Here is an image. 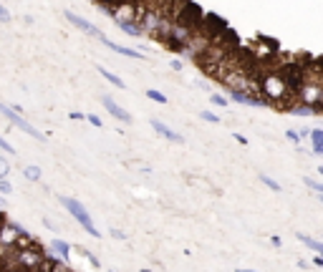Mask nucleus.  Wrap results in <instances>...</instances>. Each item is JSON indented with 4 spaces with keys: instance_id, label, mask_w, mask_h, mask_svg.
<instances>
[{
    "instance_id": "nucleus-1",
    "label": "nucleus",
    "mask_w": 323,
    "mask_h": 272,
    "mask_svg": "<svg viewBox=\"0 0 323 272\" xmlns=\"http://www.w3.org/2000/svg\"><path fill=\"white\" fill-rule=\"evenodd\" d=\"M258 81H260V96H263V101H265V103L278 106V111H283V108L288 106V91L283 89L280 79H278V76H275L273 71L263 73Z\"/></svg>"
},
{
    "instance_id": "nucleus-2",
    "label": "nucleus",
    "mask_w": 323,
    "mask_h": 272,
    "mask_svg": "<svg viewBox=\"0 0 323 272\" xmlns=\"http://www.w3.org/2000/svg\"><path fill=\"white\" fill-rule=\"evenodd\" d=\"M61 207H66L68 209V214L81 224V229H86L91 237H101V232L96 229V224H94V219H91V214L86 212V207L81 204L78 199H73V197H61Z\"/></svg>"
},
{
    "instance_id": "nucleus-3",
    "label": "nucleus",
    "mask_w": 323,
    "mask_h": 272,
    "mask_svg": "<svg viewBox=\"0 0 323 272\" xmlns=\"http://www.w3.org/2000/svg\"><path fill=\"white\" fill-rule=\"evenodd\" d=\"M296 98H298V103H306V106H311L316 116H321V113H323V96H321V79H306V84H303V86L298 89V93H296Z\"/></svg>"
},
{
    "instance_id": "nucleus-4",
    "label": "nucleus",
    "mask_w": 323,
    "mask_h": 272,
    "mask_svg": "<svg viewBox=\"0 0 323 272\" xmlns=\"http://www.w3.org/2000/svg\"><path fill=\"white\" fill-rule=\"evenodd\" d=\"M202 15H205V13H202V8L187 0V3L177 10L174 23H177V25H182V28H187L189 33H194V30L199 28V23H202Z\"/></svg>"
},
{
    "instance_id": "nucleus-5",
    "label": "nucleus",
    "mask_w": 323,
    "mask_h": 272,
    "mask_svg": "<svg viewBox=\"0 0 323 272\" xmlns=\"http://www.w3.org/2000/svg\"><path fill=\"white\" fill-rule=\"evenodd\" d=\"M0 113H3V116H5V119H8V121H10L13 126H18V129H20L23 134H28V136H33V139H38V141H43V139H46V136H43V134H40L38 129H33V126H30V124H28V121L23 119V116H20V113H15V111H13L10 106H5L3 101H0Z\"/></svg>"
},
{
    "instance_id": "nucleus-6",
    "label": "nucleus",
    "mask_w": 323,
    "mask_h": 272,
    "mask_svg": "<svg viewBox=\"0 0 323 272\" xmlns=\"http://www.w3.org/2000/svg\"><path fill=\"white\" fill-rule=\"evenodd\" d=\"M199 30H202V33H207L210 38H220V35L227 30V20H222V18L215 15V13H207V15H202Z\"/></svg>"
},
{
    "instance_id": "nucleus-7",
    "label": "nucleus",
    "mask_w": 323,
    "mask_h": 272,
    "mask_svg": "<svg viewBox=\"0 0 323 272\" xmlns=\"http://www.w3.org/2000/svg\"><path fill=\"white\" fill-rule=\"evenodd\" d=\"M101 106H104V108L114 116V119H119L121 124H132V113H129L127 108H121V106H119L111 96H101Z\"/></svg>"
},
{
    "instance_id": "nucleus-8",
    "label": "nucleus",
    "mask_w": 323,
    "mask_h": 272,
    "mask_svg": "<svg viewBox=\"0 0 323 272\" xmlns=\"http://www.w3.org/2000/svg\"><path fill=\"white\" fill-rule=\"evenodd\" d=\"M66 20L71 23V25H76L78 30H84V33H89V35H94V38H101L104 33L91 23V20H86V18H81V15H76V13H71V10H66Z\"/></svg>"
},
{
    "instance_id": "nucleus-9",
    "label": "nucleus",
    "mask_w": 323,
    "mask_h": 272,
    "mask_svg": "<svg viewBox=\"0 0 323 272\" xmlns=\"http://www.w3.org/2000/svg\"><path fill=\"white\" fill-rule=\"evenodd\" d=\"M99 41L106 46V48H111L114 53H119V56H127V58H144V53H139V51H134V48H127V46H119V43H114V41H109L106 35H101Z\"/></svg>"
},
{
    "instance_id": "nucleus-10",
    "label": "nucleus",
    "mask_w": 323,
    "mask_h": 272,
    "mask_svg": "<svg viewBox=\"0 0 323 272\" xmlns=\"http://www.w3.org/2000/svg\"><path fill=\"white\" fill-rule=\"evenodd\" d=\"M152 129L159 134V136H164L167 141H174V144H182L184 139H182V134H177V131H172L167 124H162L159 119H152Z\"/></svg>"
},
{
    "instance_id": "nucleus-11",
    "label": "nucleus",
    "mask_w": 323,
    "mask_h": 272,
    "mask_svg": "<svg viewBox=\"0 0 323 272\" xmlns=\"http://www.w3.org/2000/svg\"><path fill=\"white\" fill-rule=\"evenodd\" d=\"M230 98L237 101V103H248V106H265L263 98H255V96H250L245 91H230Z\"/></svg>"
},
{
    "instance_id": "nucleus-12",
    "label": "nucleus",
    "mask_w": 323,
    "mask_h": 272,
    "mask_svg": "<svg viewBox=\"0 0 323 272\" xmlns=\"http://www.w3.org/2000/svg\"><path fill=\"white\" fill-rule=\"evenodd\" d=\"M283 111H286V113H291V116H303V119H306V116H316L313 113V108L311 106H306V103H288L286 108H283Z\"/></svg>"
},
{
    "instance_id": "nucleus-13",
    "label": "nucleus",
    "mask_w": 323,
    "mask_h": 272,
    "mask_svg": "<svg viewBox=\"0 0 323 272\" xmlns=\"http://www.w3.org/2000/svg\"><path fill=\"white\" fill-rule=\"evenodd\" d=\"M51 250H53L63 262H68V257H71V245H68L66 240H53V242H51Z\"/></svg>"
},
{
    "instance_id": "nucleus-14",
    "label": "nucleus",
    "mask_w": 323,
    "mask_h": 272,
    "mask_svg": "<svg viewBox=\"0 0 323 272\" xmlns=\"http://www.w3.org/2000/svg\"><path fill=\"white\" fill-rule=\"evenodd\" d=\"M311 141H313V146H311V154H316V157H321L323 154V131L321 129H311Z\"/></svg>"
},
{
    "instance_id": "nucleus-15",
    "label": "nucleus",
    "mask_w": 323,
    "mask_h": 272,
    "mask_svg": "<svg viewBox=\"0 0 323 272\" xmlns=\"http://www.w3.org/2000/svg\"><path fill=\"white\" fill-rule=\"evenodd\" d=\"M296 237H298V240H301V242H303V245H306L308 250H313L316 255H321V252H323V245H321L318 240H313V237H308V235H303V232H298V235H296Z\"/></svg>"
},
{
    "instance_id": "nucleus-16",
    "label": "nucleus",
    "mask_w": 323,
    "mask_h": 272,
    "mask_svg": "<svg viewBox=\"0 0 323 272\" xmlns=\"http://www.w3.org/2000/svg\"><path fill=\"white\" fill-rule=\"evenodd\" d=\"M96 71H99V73L104 76V79H106V81H109L111 86H116V89H124V81H121L116 73H111L109 68H101V66H96Z\"/></svg>"
},
{
    "instance_id": "nucleus-17",
    "label": "nucleus",
    "mask_w": 323,
    "mask_h": 272,
    "mask_svg": "<svg viewBox=\"0 0 323 272\" xmlns=\"http://www.w3.org/2000/svg\"><path fill=\"white\" fill-rule=\"evenodd\" d=\"M119 30H124L129 38H142L144 33L137 28V23H119Z\"/></svg>"
},
{
    "instance_id": "nucleus-18",
    "label": "nucleus",
    "mask_w": 323,
    "mask_h": 272,
    "mask_svg": "<svg viewBox=\"0 0 323 272\" xmlns=\"http://www.w3.org/2000/svg\"><path fill=\"white\" fill-rule=\"evenodd\" d=\"M23 174H25L28 181H40V167H25Z\"/></svg>"
},
{
    "instance_id": "nucleus-19",
    "label": "nucleus",
    "mask_w": 323,
    "mask_h": 272,
    "mask_svg": "<svg viewBox=\"0 0 323 272\" xmlns=\"http://www.w3.org/2000/svg\"><path fill=\"white\" fill-rule=\"evenodd\" d=\"M260 181H263V184H265L270 191H283V186H280V184H278L273 177H268V174H260Z\"/></svg>"
},
{
    "instance_id": "nucleus-20",
    "label": "nucleus",
    "mask_w": 323,
    "mask_h": 272,
    "mask_svg": "<svg viewBox=\"0 0 323 272\" xmlns=\"http://www.w3.org/2000/svg\"><path fill=\"white\" fill-rule=\"evenodd\" d=\"M303 184H306L308 189H313V191L318 194V197L323 194V184H321V181H316V179H311V177H303Z\"/></svg>"
},
{
    "instance_id": "nucleus-21",
    "label": "nucleus",
    "mask_w": 323,
    "mask_h": 272,
    "mask_svg": "<svg viewBox=\"0 0 323 272\" xmlns=\"http://www.w3.org/2000/svg\"><path fill=\"white\" fill-rule=\"evenodd\" d=\"M147 98H149V101H154V103H162V106L167 103V96H164V93H159V91H154V89H149V91H147Z\"/></svg>"
},
{
    "instance_id": "nucleus-22",
    "label": "nucleus",
    "mask_w": 323,
    "mask_h": 272,
    "mask_svg": "<svg viewBox=\"0 0 323 272\" xmlns=\"http://www.w3.org/2000/svg\"><path fill=\"white\" fill-rule=\"evenodd\" d=\"M78 252H81V255H84V257L91 262V267H94V270H101V262H99V260L91 255V250H86V247H78Z\"/></svg>"
},
{
    "instance_id": "nucleus-23",
    "label": "nucleus",
    "mask_w": 323,
    "mask_h": 272,
    "mask_svg": "<svg viewBox=\"0 0 323 272\" xmlns=\"http://www.w3.org/2000/svg\"><path fill=\"white\" fill-rule=\"evenodd\" d=\"M202 121H207V124H220V116L205 108V111H202Z\"/></svg>"
},
{
    "instance_id": "nucleus-24",
    "label": "nucleus",
    "mask_w": 323,
    "mask_h": 272,
    "mask_svg": "<svg viewBox=\"0 0 323 272\" xmlns=\"http://www.w3.org/2000/svg\"><path fill=\"white\" fill-rule=\"evenodd\" d=\"M210 103H212V106H222V108H225V106H227V98H225L222 93H212V96H210Z\"/></svg>"
},
{
    "instance_id": "nucleus-25",
    "label": "nucleus",
    "mask_w": 323,
    "mask_h": 272,
    "mask_svg": "<svg viewBox=\"0 0 323 272\" xmlns=\"http://www.w3.org/2000/svg\"><path fill=\"white\" fill-rule=\"evenodd\" d=\"M10 191H13L10 181H8V179H0V197H8Z\"/></svg>"
},
{
    "instance_id": "nucleus-26",
    "label": "nucleus",
    "mask_w": 323,
    "mask_h": 272,
    "mask_svg": "<svg viewBox=\"0 0 323 272\" xmlns=\"http://www.w3.org/2000/svg\"><path fill=\"white\" fill-rule=\"evenodd\" d=\"M86 121H89L91 126H96V129H101V126H104V124H101V119H99L96 113H89V116H86Z\"/></svg>"
},
{
    "instance_id": "nucleus-27",
    "label": "nucleus",
    "mask_w": 323,
    "mask_h": 272,
    "mask_svg": "<svg viewBox=\"0 0 323 272\" xmlns=\"http://www.w3.org/2000/svg\"><path fill=\"white\" fill-rule=\"evenodd\" d=\"M0 149H3L5 154H15V149H13V146H10V144L3 139V136H0Z\"/></svg>"
},
{
    "instance_id": "nucleus-28",
    "label": "nucleus",
    "mask_w": 323,
    "mask_h": 272,
    "mask_svg": "<svg viewBox=\"0 0 323 272\" xmlns=\"http://www.w3.org/2000/svg\"><path fill=\"white\" fill-rule=\"evenodd\" d=\"M8 172H10V169H8V162H5V159H0V179H5Z\"/></svg>"
},
{
    "instance_id": "nucleus-29",
    "label": "nucleus",
    "mask_w": 323,
    "mask_h": 272,
    "mask_svg": "<svg viewBox=\"0 0 323 272\" xmlns=\"http://www.w3.org/2000/svg\"><path fill=\"white\" fill-rule=\"evenodd\" d=\"M0 20H3V23L10 20V13H8V8H3V5H0Z\"/></svg>"
},
{
    "instance_id": "nucleus-30",
    "label": "nucleus",
    "mask_w": 323,
    "mask_h": 272,
    "mask_svg": "<svg viewBox=\"0 0 323 272\" xmlns=\"http://www.w3.org/2000/svg\"><path fill=\"white\" fill-rule=\"evenodd\" d=\"M286 136H288L293 144H301V139H298V131H286Z\"/></svg>"
},
{
    "instance_id": "nucleus-31",
    "label": "nucleus",
    "mask_w": 323,
    "mask_h": 272,
    "mask_svg": "<svg viewBox=\"0 0 323 272\" xmlns=\"http://www.w3.org/2000/svg\"><path fill=\"white\" fill-rule=\"evenodd\" d=\"M71 119H73V121H84V119H86V116H84V113H81V111H71Z\"/></svg>"
},
{
    "instance_id": "nucleus-32",
    "label": "nucleus",
    "mask_w": 323,
    "mask_h": 272,
    "mask_svg": "<svg viewBox=\"0 0 323 272\" xmlns=\"http://www.w3.org/2000/svg\"><path fill=\"white\" fill-rule=\"evenodd\" d=\"M111 237H114V240H124L127 235H124V232H121V229H111Z\"/></svg>"
},
{
    "instance_id": "nucleus-33",
    "label": "nucleus",
    "mask_w": 323,
    "mask_h": 272,
    "mask_svg": "<svg viewBox=\"0 0 323 272\" xmlns=\"http://www.w3.org/2000/svg\"><path fill=\"white\" fill-rule=\"evenodd\" d=\"M169 68H172V71H182V61H179V58H174V61L169 63Z\"/></svg>"
},
{
    "instance_id": "nucleus-34",
    "label": "nucleus",
    "mask_w": 323,
    "mask_h": 272,
    "mask_svg": "<svg viewBox=\"0 0 323 272\" xmlns=\"http://www.w3.org/2000/svg\"><path fill=\"white\" fill-rule=\"evenodd\" d=\"M235 141H237V144H242V146H248V139L242 136V134H235Z\"/></svg>"
},
{
    "instance_id": "nucleus-35",
    "label": "nucleus",
    "mask_w": 323,
    "mask_h": 272,
    "mask_svg": "<svg viewBox=\"0 0 323 272\" xmlns=\"http://www.w3.org/2000/svg\"><path fill=\"white\" fill-rule=\"evenodd\" d=\"M313 265H316V267H323V257L316 255V257H313Z\"/></svg>"
},
{
    "instance_id": "nucleus-36",
    "label": "nucleus",
    "mask_w": 323,
    "mask_h": 272,
    "mask_svg": "<svg viewBox=\"0 0 323 272\" xmlns=\"http://www.w3.org/2000/svg\"><path fill=\"white\" fill-rule=\"evenodd\" d=\"M270 245H273V247H280L283 242H280V237H270Z\"/></svg>"
},
{
    "instance_id": "nucleus-37",
    "label": "nucleus",
    "mask_w": 323,
    "mask_h": 272,
    "mask_svg": "<svg viewBox=\"0 0 323 272\" xmlns=\"http://www.w3.org/2000/svg\"><path fill=\"white\" fill-rule=\"evenodd\" d=\"M235 272H258V270H235Z\"/></svg>"
},
{
    "instance_id": "nucleus-38",
    "label": "nucleus",
    "mask_w": 323,
    "mask_h": 272,
    "mask_svg": "<svg viewBox=\"0 0 323 272\" xmlns=\"http://www.w3.org/2000/svg\"><path fill=\"white\" fill-rule=\"evenodd\" d=\"M142 272H152V270H142Z\"/></svg>"
},
{
    "instance_id": "nucleus-39",
    "label": "nucleus",
    "mask_w": 323,
    "mask_h": 272,
    "mask_svg": "<svg viewBox=\"0 0 323 272\" xmlns=\"http://www.w3.org/2000/svg\"><path fill=\"white\" fill-rule=\"evenodd\" d=\"M109 272H119V270H109Z\"/></svg>"
},
{
    "instance_id": "nucleus-40",
    "label": "nucleus",
    "mask_w": 323,
    "mask_h": 272,
    "mask_svg": "<svg viewBox=\"0 0 323 272\" xmlns=\"http://www.w3.org/2000/svg\"><path fill=\"white\" fill-rule=\"evenodd\" d=\"M91 3H96V0H91Z\"/></svg>"
}]
</instances>
